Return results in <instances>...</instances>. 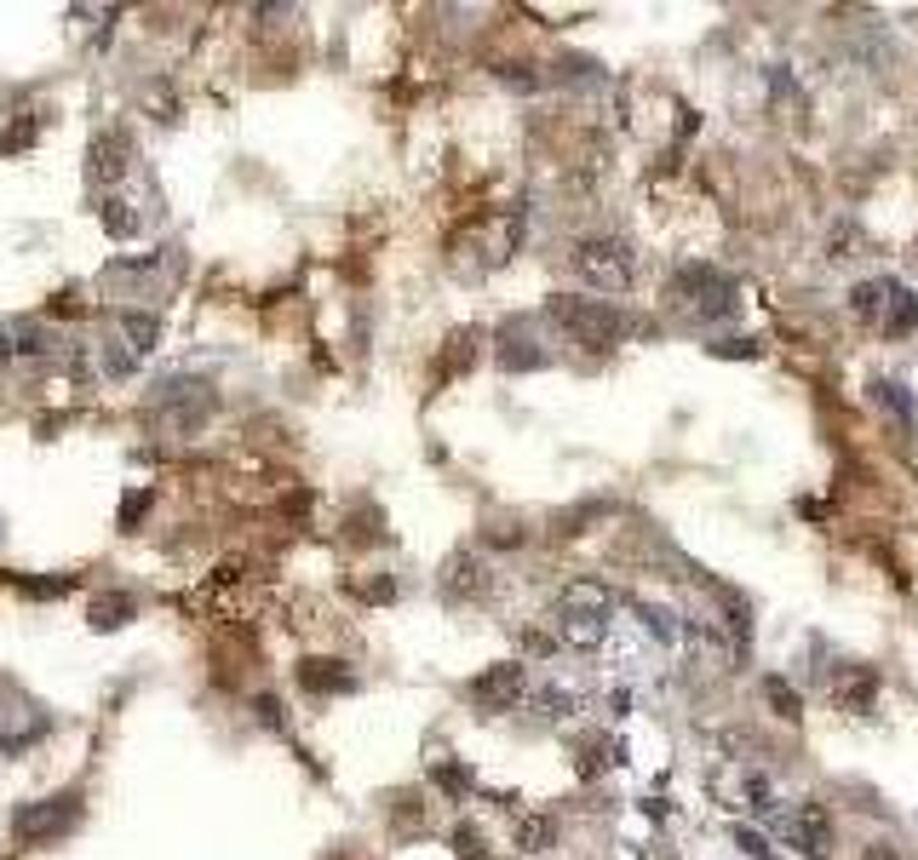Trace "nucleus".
Returning a JSON list of instances; mask_svg holds the SVG:
<instances>
[{
	"label": "nucleus",
	"mask_w": 918,
	"mask_h": 860,
	"mask_svg": "<svg viewBox=\"0 0 918 860\" xmlns=\"http://www.w3.org/2000/svg\"><path fill=\"white\" fill-rule=\"evenodd\" d=\"M609 614H614V596L597 586V579H574V586H563L551 603V631H557V643H569V649H597L609 637Z\"/></svg>",
	"instance_id": "f257e3e1"
},
{
	"label": "nucleus",
	"mask_w": 918,
	"mask_h": 860,
	"mask_svg": "<svg viewBox=\"0 0 918 860\" xmlns=\"http://www.w3.org/2000/svg\"><path fill=\"white\" fill-rule=\"evenodd\" d=\"M546 316L574 338V345H586V350H609L614 338L626 333V316L614 310L609 298H569V293H557V298H546Z\"/></svg>",
	"instance_id": "f03ea898"
},
{
	"label": "nucleus",
	"mask_w": 918,
	"mask_h": 860,
	"mask_svg": "<svg viewBox=\"0 0 918 860\" xmlns=\"http://www.w3.org/2000/svg\"><path fill=\"white\" fill-rule=\"evenodd\" d=\"M574 275L597 293H632L637 282V253L626 235H586L574 247Z\"/></svg>",
	"instance_id": "7ed1b4c3"
},
{
	"label": "nucleus",
	"mask_w": 918,
	"mask_h": 860,
	"mask_svg": "<svg viewBox=\"0 0 918 860\" xmlns=\"http://www.w3.org/2000/svg\"><path fill=\"white\" fill-rule=\"evenodd\" d=\"M75 820H81V797L64 792V797H41V804H24L12 814V832L17 844H52V837H64Z\"/></svg>",
	"instance_id": "20e7f679"
},
{
	"label": "nucleus",
	"mask_w": 918,
	"mask_h": 860,
	"mask_svg": "<svg viewBox=\"0 0 918 860\" xmlns=\"http://www.w3.org/2000/svg\"><path fill=\"white\" fill-rule=\"evenodd\" d=\"M672 298H684L689 316H701V322H717V316L735 310V282H729V275H717L712 265H689L684 275H677Z\"/></svg>",
	"instance_id": "39448f33"
},
{
	"label": "nucleus",
	"mask_w": 918,
	"mask_h": 860,
	"mask_svg": "<svg viewBox=\"0 0 918 860\" xmlns=\"http://www.w3.org/2000/svg\"><path fill=\"white\" fill-rule=\"evenodd\" d=\"M52 356H58V333L52 328H41V322H0V368H12V362L41 368V362H52Z\"/></svg>",
	"instance_id": "423d86ee"
},
{
	"label": "nucleus",
	"mask_w": 918,
	"mask_h": 860,
	"mask_svg": "<svg viewBox=\"0 0 918 860\" xmlns=\"http://www.w3.org/2000/svg\"><path fill=\"white\" fill-rule=\"evenodd\" d=\"M528 689V671L517 666V659H500V666H488L483 677H471V706L476 711H511L517 699Z\"/></svg>",
	"instance_id": "0eeeda50"
},
{
	"label": "nucleus",
	"mask_w": 918,
	"mask_h": 860,
	"mask_svg": "<svg viewBox=\"0 0 918 860\" xmlns=\"http://www.w3.org/2000/svg\"><path fill=\"white\" fill-rule=\"evenodd\" d=\"M787 844L804 849L809 860H827V855H832V814H827V804L804 797V804L787 814Z\"/></svg>",
	"instance_id": "6e6552de"
},
{
	"label": "nucleus",
	"mask_w": 918,
	"mask_h": 860,
	"mask_svg": "<svg viewBox=\"0 0 918 860\" xmlns=\"http://www.w3.org/2000/svg\"><path fill=\"white\" fill-rule=\"evenodd\" d=\"M436 586H443L448 603H483L488 586H494V574H488V563L476 551H454L443 563V579H436Z\"/></svg>",
	"instance_id": "1a4fd4ad"
},
{
	"label": "nucleus",
	"mask_w": 918,
	"mask_h": 860,
	"mask_svg": "<svg viewBox=\"0 0 918 860\" xmlns=\"http://www.w3.org/2000/svg\"><path fill=\"white\" fill-rule=\"evenodd\" d=\"M878 694H884V683H878L872 666H844L832 677V706L850 711V717H872L878 711Z\"/></svg>",
	"instance_id": "9d476101"
},
{
	"label": "nucleus",
	"mask_w": 918,
	"mask_h": 860,
	"mask_svg": "<svg viewBox=\"0 0 918 860\" xmlns=\"http://www.w3.org/2000/svg\"><path fill=\"white\" fill-rule=\"evenodd\" d=\"M895 293H902V282H890V275H872V282H855V287H850V310H855V322H867V328H884V316H890V305H895Z\"/></svg>",
	"instance_id": "9b49d317"
},
{
	"label": "nucleus",
	"mask_w": 918,
	"mask_h": 860,
	"mask_svg": "<svg viewBox=\"0 0 918 860\" xmlns=\"http://www.w3.org/2000/svg\"><path fill=\"white\" fill-rule=\"evenodd\" d=\"M511 849H517V855H546V849H557V820H551V814H540V809L517 814V826H511Z\"/></svg>",
	"instance_id": "f8f14e48"
},
{
	"label": "nucleus",
	"mask_w": 918,
	"mask_h": 860,
	"mask_svg": "<svg viewBox=\"0 0 918 860\" xmlns=\"http://www.w3.org/2000/svg\"><path fill=\"white\" fill-rule=\"evenodd\" d=\"M47 734V717L35 706H17V711H0V752H24L29 740Z\"/></svg>",
	"instance_id": "ddd939ff"
},
{
	"label": "nucleus",
	"mask_w": 918,
	"mask_h": 860,
	"mask_svg": "<svg viewBox=\"0 0 918 860\" xmlns=\"http://www.w3.org/2000/svg\"><path fill=\"white\" fill-rule=\"evenodd\" d=\"M298 683L310 694H350L356 677L345 671V659H305V666H298Z\"/></svg>",
	"instance_id": "4468645a"
},
{
	"label": "nucleus",
	"mask_w": 918,
	"mask_h": 860,
	"mask_svg": "<svg viewBox=\"0 0 918 860\" xmlns=\"http://www.w3.org/2000/svg\"><path fill=\"white\" fill-rule=\"evenodd\" d=\"M87 172L98 178V184H115V178L127 172V138L122 132H104L98 144L87 150Z\"/></svg>",
	"instance_id": "2eb2a0df"
},
{
	"label": "nucleus",
	"mask_w": 918,
	"mask_h": 860,
	"mask_svg": "<svg viewBox=\"0 0 918 860\" xmlns=\"http://www.w3.org/2000/svg\"><path fill=\"white\" fill-rule=\"evenodd\" d=\"M127 614H138V596H127V591H104V596H92V631H115Z\"/></svg>",
	"instance_id": "dca6fc26"
},
{
	"label": "nucleus",
	"mask_w": 918,
	"mask_h": 860,
	"mask_svg": "<svg viewBox=\"0 0 918 860\" xmlns=\"http://www.w3.org/2000/svg\"><path fill=\"white\" fill-rule=\"evenodd\" d=\"M122 333H127V350H132V356H150L155 338H162V322H155L150 310H127V316H122Z\"/></svg>",
	"instance_id": "f3484780"
},
{
	"label": "nucleus",
	"mask_w": 918,
	"mask_h": 860,
	"mask_svg": "<svg viewBox=\"0 0 918 860\" xmlns=\"http://www.w3.org/2000/svg\"><path fill=\"white\" fill-rule=\"evenodd\" d=\"M476 345H483V333L459 328V333L448 338V350H443V378H448V373H466V368L476 362Z\"/></svg>",
	"instance_id": "a211bd4d"
},
{
	"label": "nucleus",
	"mask_w": 918,
	"mask_h": 860,
	"mask_svg": "<svg viewBox=\"0 0 918 860\" xmlns=\"http://www.w3.org/2000/svg\"><path fill=\"white\" fill-rule=\"evenodd\" d=\"M764 699L775 717H787V723H798L804 717V699H798V689L787 683V677H764Z\"/></svg>",
	"instance_id": "6ab92c4d"
},
{
	"label": "nucleus",
	"mask_w": 918,
	"mask_h": 860,
	"mask_svg": "<svg viewBox=\"0 0 918 860\" xmlns=\"http://www.w3.org/2000/svg\"><path fill=\"white\" fill-rule=\"evenodd\" d=\"M98 218H104V230L115 235V242H127V235H138V213H132V202H122V195H104V207H98Z\"/></svg>",
	"instance_id": "aec40b11"
},
{
	"label": "nucleus",
	"mask_w": 918,
	"mask_h": 860,
	"mask_svg": "<svg viewBox=\"0 0 918 860\" xmlns=\"http://www.w3.org/2000/svg\"><path fill=\"white\" fill-rule=\"evenodd\" d=\"M913 328H918V293H913V287H902V293H895V305H890V316H884V328H878V333L902 338V333H913Z\"/></svg>",
	"instance_id": "412c9836"
},
{
	"label": "nucleus",
	"mask_w": 918,
	"mask_h": 860,
	"mask_svg": "<svg viewBox=\"0 0 918 860\" xmlns=\"http://www.w3.org/2000/svg\"><path fill=\"white\" fill-rule=\"evenodd\" d=\"M534 711H540L546 723H557V717L574 711V694L569 689H540V694H534Z\"/></svg>",
	"instance_id": "4be33fe9"
},
{
	"label": "nucleus",
	"mask_w": 918,
	"mask_h": 860,
	"mask_svg": "<svg viewBox=\"0 0 918 860\" xmlns=\"http://www.w3.org/2000/svg\"><path fill=\"white\" fill-rule=\"evenodd\" d=\"M448 844H454L459 860H488V844H483V832H476V826H454Z\"/></svg>",
	"instance_id": "5701e85b"
},
{
	"label": "nucleus",
	"mask_w": 918,
	"mask_h": 860,
	"mask_svg": "<svg viewBox=\"0 0 918 860\" xmlns=\"http://www.w3.org/2000/svg\"><path fill=\"white\" fill-rule=\"evenodd\" d=\"M878 402H890L895 419H902V431H913V402H907V385H895V378H884L878 385Z\"/></svg>",
	"instance_id": "b1692460"
},
{
	"label": "nucleus",
	"mask_w": 918,
	"mask_h": 860,
	"mask_svg": "<svg viewBox=\"0 0 918 860\" xmlns=\"http://www.w3.org/2000/svg\"><path fill=\"white\" fill-rule=\"evenodd\" d=\"M540 362H546V356L528 350V338H511V345L500 350V368H511V373H517V368H540Z\"/></svg>",
	"instance_id": "393cba45"
},
{
	"label": "nucleus",
	"mask_w": 918,
	"mask_h": 860,
	"mask_svg": "<svg viewBox=\"0 0 918 860\" xmlns=\"http://www.w3.org/2000/svg\"><path fill=\"white\" fill-rule=\"evenodd\" d=\"M741 792H747V804H752L757 814H769V809H775V792H769V780H764V774H747V786H741Z\"/></svg>",
	"instance_id": "a878e982"
},
{
	"label": "nucleus",
	"mask_w": 918,
	"mask_h": 860,
	"mask_svg": "<svg viewBox=\"0 0 918 860\" xmlns=\"http://www.w3.org/2000/svg\"><path fill=\"white\" fill-rule=\"evenodd\" d=\"M500 81L517 87V92H534V87H540V75H534V64H500Z\"/></svg>",
	"instance_id": "bb28decb"
},
{
	"label": "nucleus",
	"mask_w": 918,
	"mask_h": 860,
	"mask_svg": "<svg viewBox=\"0 0 918 860\" xmlns=\"http://www.w3.org/2000/svg\"><path fill=\"white\" fill-rule=\"evenodd\" d=\"M850 247H855V224H838V230L827 235V258H832V265H844V258H855Z\"/></svg>",
	"instance_id": "cd10ccee"
},
{
	"label": "nucleus",
	"mask_w": 918,
	"mask_h": 860,
	"mask_svg": "<svg viewBox=\"0 0 918 860\" xmlns=\"http://www.w3.org/2000/svg\"><path fill=\"white\" fill-rule=\"evenodd\" d=\"M436 786H443L448 797H466V792H471V774L454 769V763H443V769H436Z\"/></svg>",
	"instance_id": "c85d7f7f"
},
{
	"label": "nucleus",
	"mask_w": 918,
	"mask_h": 860,
	"mask_svg": "<svg viewBox=\"0 0 918 860\" xmlns=\"http://www.w3.org/2000/svg\"><path fill=\"white\" fill-rule=\"evenodd\" d=\"M637 614H643V626L661 637V643H672V614H661V608H637Z\"/></svg>",
	"instance_id": "c756f323"
},
{
	"label": "nucleus",
	"mask_w": 918,
	"mask_h": 860,
	"mask_svg": "<svg viewBox=\"0 0 918 860\" xmlns=\"http://www.w3.org/2000/svg\"><path fill=\"white\" fill-rule=\"evenodd\" d=\"M735 844H741V849H747L752 860H775V855L764 849V837H757V832H747V826H741V832H735Z\"/></svg>",
	"instance_id": "7c9ffc66"
},
{
	"label": "nucleus",
	"mask_w": 918,
	"mask_h": 860,
	"mask_svg": "<svg viewBox=\"0 0 918 860\" xmlns=\"http://www.w3.org/2000/svg\"><path fill=\"white\" fill-rule=\"evenodd\" d=\"M717 356H747V362H752V356H757V345H752V338H724V345H712Z\"/></svg>",
	"instance_id": "2f4dec72"
},
{
	"label": "nucleus",
	"mask_w": 918,
	"mask_h": 860,
	"mask_svg": "<svg viewBox=\"0 0 918 860\" xmlns=\"http://www.w3.org/2000/svg\"><path fill=\"white\" fill-rule=\"evenodd\" d=\"M144 505H150V493L138 488V493H127V505H122V528L132 523V516H144Z\"/></svg>",
	"instance_id": "473e14b6"
},
{
	"label": "nucleus",
	"mask_w": 918,
	"mask_h": 860,
	"mask_svg": "<svg viewBox=\"0 0 918 860\" xmlns=\"http://www.w3.org/2000/svg\"><path fill=\"white\" fill-rule=\"evenodd\" d=\"M258 717H265V723H270V729H282V706H276V699H270V694H265V699H258Z\"/></svg>",
	"instance_id": "72a5a7b5"
},
{
	"label": "nucleus",
	"mask_w": 918,
	"mask_h": 860,
	"mask_svg": "<svg viewBox=\"0 0 918 860\" xmlns=\"http://www.w3.org/2000/svg\"><path fill=\"white\" fill-rule=\"evenodd\" d=\"M862 860H902V849H895V844H867Z\"/></svg>",
	"instance_id": "f704fd0d"
}]
</instances>
